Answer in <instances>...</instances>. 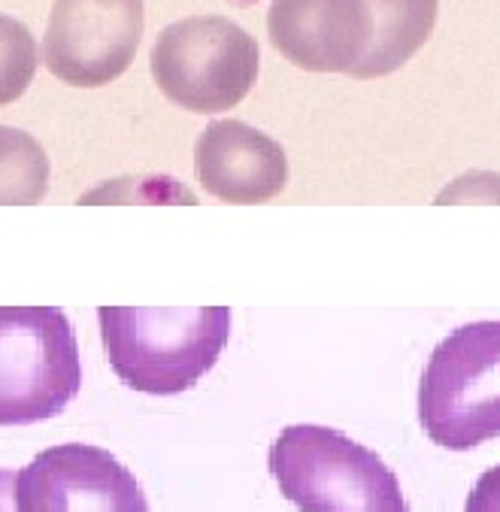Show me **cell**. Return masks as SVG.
I'll return each mask as SVG.
<instances>
[{
  "instance_id": "cell-1",
  "label": "cell",
  "mask_w": 500,
  "mask_h": 512,
  "mask_svg": "<svg viewBox=\"0 0 500 512\" xmlns=\"http://www.w3.org/2000/svg\"><path fill=\"white\" fill-rule=\"evenodd\" d=\"M97 319L113 373L152 397L188 391L231 337L228 306H100Z\"/></svg>"
},
{
  "instance_id": "cell-2",
  "label": "cell",
  "mask_w": 500,
  "mask_h": 512,
  "mask_svg": "<svg viewBox=\"0 0 500 512\" xmlns=\"http://www.w3.org/2000/svg\"><path fill=\"white\" fill-rule=\"evenodd\" d=\"M267 467L300 512H410L394 470L367 446L325 425H291Z\"/></svg>"
},
{
  "instance_id": "cell-3",
  "label": "cell",
  "mask_w": 500,
  "mask_h": 512,
  "mask_svg": "<svg viewBox=\"0 0 500 512\" xmlns=\"http://www.w3.org/2000/svg\"><path fill=\"white\" fill-rule=\"evenodd\" d=\"M419 422L452 452L500 437V322H473L437 343L419 382Z\"/></svg>"
},
{
  "instance_id": "cell-4",
  "label": "cell",
  "mask_w": 500,
  "mask_h": 512,
  "mask_svg": "<svg viewBox=\"0 0 500 512\" xmlns=\"http://www.w3.org/2000/svg\"><path fill=\"white\" fill-rule=\"evenodd\" d=\"M79 385V346L64 310L0 306V428L64 413Z\"/></svg>"
},
{
  "instance_id": "cell-5",
  "label": "cell",
  "mask_w": 500,
  "mask_h": 512,
  "mask_svg": "<svg viewBox=\"0 0 500 512\" xmlns=\"http://www.w3.org/2000/svg\"><path fill=\"white\" fill-rule=\"evenodd\" d=\"M152 79L188 113H228L252 91L261 52L252 34L222 16H191L164 28L152 46Z\"/></svg>"
},
{
  "instance_id": "cell-6",
  "label": "cell",
  "mask_w": 500,
  "mask_h": 512,
  "mask_svg": "<svg viewBox=\"0 0 500 512\" xmlns=\"http://www.w3.org/2000/svg\"><path fill=\"white\" fill-rule=\"evenodd\" d=\"M143 0H55L43 61L73 88L119 79L143 40Z\"/></svg>"
},
{
  "instance_id": "cell-7",
  "label": "cell",
  "mask_w": 500,
  "mask_h": 512,
  "mask_svg": "<svg viewBox=\"0 0 500 512\" xmlns=\"http://www.w3.org/2000/svg\"><path fill=\"white\" fill-rule=\"evenodd\" d=\"M19 512H149L137 476L107 449L64 443L16 473Z\"/></svg>"
},
{
  "instance_id": "cell-8",
  "label": "cell",
  "mask_w": 500,
  "mask_h": 512,
  "mask_svg": "<svg viewBox=\"0 0 500 512\" xmlns=\"http://www.w3.org/2000/svg\"><path fill=\"white\" fill-rule=\"evenodd\" d=\"M267 34L276 52L310 73H352L373 37L367 0H273Z\"/></svg>"
},
{
  "instance_id": "cell-9",
  "label": "cell",
  "mask_w": 500,
  "mask_h": 512,
  "mask_svg": "<svg viewBox=\"0 0 500 512\" xmlns=\"http://www.w3.org/2000/svg\"><path fill=\"white\" fill-rule=\"evenodd\" d=\"M197 179L225 203H267L288 182L285 149L264 131L237 119L210 122L194 146Z\"/></svg>"
},
{
  "instance_id": "cell-10",
  "label": "cell",
  "mask_w": 500,
  "mask_h": 512,
  "mask_svg": "<svg viewBox=\"0 0 500 512\" xmlns=\"http://www.w3.org/2000/svg\"><path fill=\"white\" fill-rule=\"evenodd\" d=\"M373 37L352 67L355 79H379L404 67L434 34L440 0H367Z\"/></svg>"
},
{
  "instance_id": "cell-11",
  "label": "cell",
  "mask_w": 500,
  "mask_h": 512,
  "mask_svg": "<svg viewBox=\"0 0 500 512\" xmlns=\"http://www.w3.org/2000/svg\"><path fill=\"white\" fill-rule=\"evenodd\" d=\"M49 155L25 131L0 125V207H34L49 191Z\"/></svg>"
},
{
  "instance_id": "cell-12",
  "label": "cell",
  "mask_w": 500,
  "mask_h": 512,
  "mask_svg": "<svg viewBox=\"0 0 500 512\" xmlns=\"http://www.w3.org/2000/svg\"><path fill=\"white\" fill-rule=\"evenodd\" d=\"M40 64L37 40L19 19L0 13V107L16 104Z\"/></svg>"
},
{
  "instance_id": "cell-13",
  "label": "cell",
  "mask_w": 500,
  "mask_h": 512,
  "mask_svg": "<svg viewBox=\"0 0 500 512\" xmlns=\"http://www.w3.org/2000/svg\"><path fill=\"white\" fill-rule=\"evenodd\" d=\"M464 512H500V464L476 479L467 494Z\"/></svg>"
},
{
  "instance_id": "cell-14",
  "label": "cell",
  "mask_w": 500,
  "mask_h": 512,
  "mask_svg": "<svg viewBox=\"0 0 500 512\" xmlns=\"http://www.w3.org/2000/svg\"><path fill=\"white\" fill-rule=\"evenodd\" d=\"M0 512L16 509V470H0Z\"/></svg>"
}]
</instances>
